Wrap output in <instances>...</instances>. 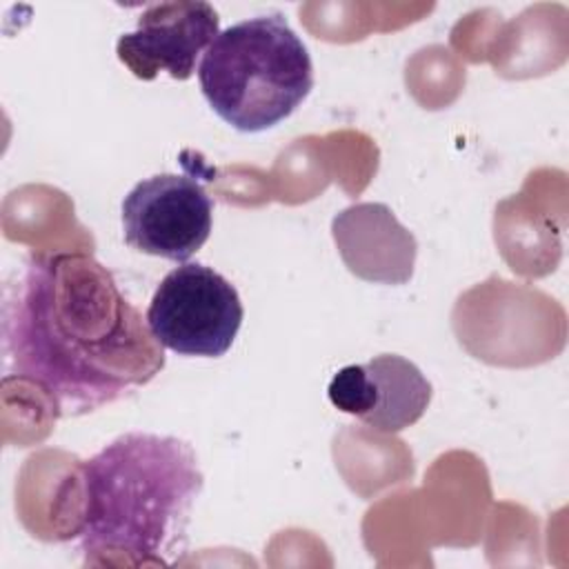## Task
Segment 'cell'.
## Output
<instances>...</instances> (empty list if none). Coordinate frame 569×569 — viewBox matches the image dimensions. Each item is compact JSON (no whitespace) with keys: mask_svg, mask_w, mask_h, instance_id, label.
<instances>
[{"mask_svg":"<svg viewBox=\"0 0 569 569\" xmlns=\"http://www.w3.org/2000/svg\"><path fill=\"white\" fill-rule=\"evenodd\" d=\"M120 213L124 242L131 249L184 262L211 233L213 202L200 180L158 173L131 187Z\"/></svg>","mask_w":569,"mask_h":569,"instance_id":"5","label":"cell"},{"mask_svg":"<svg viewBox=\"0 0 569 569\" xmlns=\"http://www.w3.org/2000/svg\"><path fill=\"white\" fill-rule=\"evenodd\" d=\"M218 11L202 0H171L149 4L138 16V27L116 42L118 60L140 80H153L167 71L173 80H187L198 58L220 33Z\"/></svg>","mask_w":569,"mask_h":569,"instance_id":"6","label":"cell"},{"mask_svg":"<svg viewBox=\"0 0 569 569\" xmlns=\"http://www.w3.org/2000/svg\"><path fill=\"white\" fill-rule=\"evenodd\" d=\"M164 347L93 256L31 258L4 322L7 380L42 389L56 416H82L144 387Z\"/></svg>","mask_w":569,"mask_h":569,"instance_id":"1","label":"cell"},{"mask_svg":"<svg viewBox=\"0 0 569 569\" xmlns=\"http://www.w3.org/2000/svg\"><path fill=\"white\" fill-rule=\"evenodd\" d=\"M327 396L336 409L362 425L382 433H398L425 416L431 402V382L411 360L380 353L365 365L338 369Z\"/></svg>","mask_w":569,"mask_h":569,"instance_id":"7","label":"cell"},{"mask_svg":"<svg viewBox=\"0 0 569 569\" xmlns=\"http://www.w3.org/2000/svg\"><path fill=\"white\" fill-rule=\"evenodd\" d=\"M204 100L220 120L258 133L289 118L313 89V62L280 13L222 29L198 62Z\"/></svg>","mask_w":569,"mask_h":569,"instance_id":"3","label":"cell"},{"mask_svg":"<svg viewBox=\"0 0 569 569\" xmlns=\"http://www.w3.org/2000/svg\"><path fill=\"white\" fill-rule=\"evenodd\" d=\"M345 267L380 284H405L413 276L418 242L385 202H356L331 220Z\"/></svg>","mask_w":569,"mask_h":569,"instance_id":"8","label":"cell"},{"mask_svg":"<svg viewBox=\"0 0 569 569\" xmlns=\"http://www.w3.org/2000/svg\"><path fill=\"white\" fill-rule=\"evenodd\" d=\"M242 316L240 296L222 273L202 262H184L160 280L144 320L164 349L220 358L231 349Z\"/></svg>","mask_w":569,"mask_h":569,"instance_id":"4","label":"cell"},{"mask_svg":"<svg viewBox=\"0 0 569 569\" xmlns=\"http://www.w3.org/2000/svg\"><path fill=\"white\" fill-rule=\"evenodd\" d=\"M82 485L78 540L84 565L102 553H124L133 565H173L184 551L204 476L189 442L129 431L82 465Z\"/></svg>","mask_w":569,"mask_h":569,"instance_id":"2","label":"cell"}]
</instances>
